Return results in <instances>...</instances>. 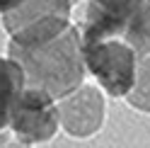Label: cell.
<instances>
[{
    "mask_svg": "<svg viewBox=\"0 0 150 148\" xmlns=\"http://www.w3.org/2000/svg\"><path fill=\"white\" fill-rule=\"evenodd\" d=\"M61 129L73 138L95 136L104 122V97L95 85H80L68 97L58 100Z\"/></svg>",
    "mask_w": 150,
    "mask_h": 148,
    "instance_id": "5b68a950",
    "label": "cell"
},
{
    "mask_svg": "<svg viewBox=\"0 0 150 148\" xmlns=\"http://www.w3.org/2000/svg\"><path fill=\"white\" fill-rule=\"evenodd\" d=\"M27 88L22 66L10 56H0V146L10 138V122L15 105Z\"/></svg>",
    "mask_w": 150,
    "mask_h": 148,
    "instance_id": "8992f818",
    "label": "cell"
},
{
    "mask_svg": "<svg viewBox=\"0 0 150 148\" xmlns=\"http://www.w3.org/2000/svg\"><path fill=\"white\" fill-rule=\"evenodd\" d=\"M150 15V0H90L78 27L82 46L121 39L136 49Z\"/></svg>",
    "mask_w": 150,
    "mask_h": 148,
    "instance_id": "7a4b0ae2",
    "label": "cell"
},
{
    "mask_svg": "<svg viewBox=\"0 0 150 148\" xmlns=\"http://www.w3.org/2000/svg\"><path fill=\"white\" fill-rule=\"evenodd\" d=\"M10 58L24 70L27 88H39L58 102L82 85L85 61L78 27L70 24L56 39L39 46H15L10 44Z\"/></svg>",
    "mask_w": 150,
    "mask_h": 148,
    "instance_id": "6da1fadb",
    "label": "cell"
},
{
    "mask_svg": "<svg viewBox=\"0 0 150 148\" xmlns=\"http://www.w3.org/2000/svg\"><path fill=\"white\" fill-rule=\"evenodd\" d=\"M128 105H133L138 112L150 114V49H145L138 56V73H136V85L126 97Z\"/></svg>",
    "mask_w": 150,
    "mask_h": 148,
    "instance_id": "52a82bcc",
    "label": "cell"
},
{
    "mask_svg": "<svg viewBox=\"0 0 150 148\" xmlns=\"http://www.w3.org/2000/svg\"><path fill=\"white\" fill-rule=\"evenodd\" d=\"M85 70L99 83V88L111 97H128L136 85L138 51L128 41L109 39L82 46Z\"/></svg>",
    "mask_w": 150,
    "mask_h": 148,
    "instance_id": "3957f363",
    "label": "cell"
},
{
    "mask_svg": "<svg viewBox=\"0 0 150 148\" xmlns=\"http://www.w3.org/2000/svg\"><path fill=\"white\" fill-rule=\"evenodd\" d=\"M22 3H24V0H0V17H5V15L15 12Z\"/></svg>",
    "mask_w": 150,
    "mask_h": 148,
    "instance_id": "ba28073f",
    "label": "cell"
},
{
    "mask_svg": "<svg viewBox=\"0 0 150 148\" xmlns=\"http://www.w3.org/2000/svg\"><path fill=\"white\" fill-rule=\"evenodd\" d=\"M70 3H73V5H75V3H78V0H70Z\"/></svg>",
    "mask_w": 150,
    "mask_h": 148,
    "instance_id": "9c48e42d",
    "label": "cell"
},
{
    "mask_svg": "<svg viewBox=\"0 0 150 148\" xmlns=\"http://www.w3.org/2000/svg\"><path fill=\"white\" fill-rule=\"evenodd\" d=\"M58 102L39 88H24L12 112L10 136L22 146H36L51 141L58 134Z\"/></svg>",
    "mask_w": 150,
    "mask_h": 148,
    "instance_id": "277c9868",
    "label": "cell"
}]
</instances>
